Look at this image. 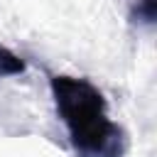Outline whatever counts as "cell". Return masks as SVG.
Wrapping results in <instances>:
<instances>
[{"label":"cell","mask_w":157,"mask_h":157,"mask_svg":"<svg viewBox=\"0 0 157 157\" xmlns=\"http://www.w3.org/2000/svg\"><path fill=\"white\" fill-rule=\"evenodd\" d=\"M52 98L66 128L76 157H123L128 150L125 130L108 115V101L96 83L81 76L52 74Z\"/></svg>","instance_id":"1"},{"label":"cell","mask_w":157,"mask_h":157,"mask_svg":"<svg viewBox=\"0 0 157 157\" xmlns=\"http://www.w3.org/2000/svg\"><path fill=\"white\" fill-rule=\"evenodd\" d=\"M155 17H157V0H132L130 10H128V20L130 25L137 27H155Z\"/></svg>","instance_id":"2"},{"label":"cell","mask_w":157,"mask_h":157,"mask_svg":"<svg viewBox=\"0 0 157 157\" xmlns=\"http://www.w3.org/2000/svg\"><path fill=\"white\" fill-rule=\"evenodd\" d=\"M25 69H27L25 59H20V56H17L10 47L0 44V78H7V76H20V74H25Z\"/></svg>","instance_id":"3"}]
</instances>
